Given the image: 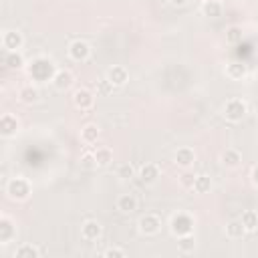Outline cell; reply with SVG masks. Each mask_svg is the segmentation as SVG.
<instances>
[{
    "label": "cell",
    "instance_id": "5b68a950",
    "mask_svg": "<svg viewBox=\"0 0 258 258\" xmlns=\"http://www.w3.org/2000/svg\"><path fill=\"white\" fill-rule=\"evenodd\" d=\"M137 230L143 236H155L161 230V218L157 214H143L137 222Z\"/></svg>",
    "mask_w": 258,
    "mask_h": 258
},
{
    "label": "cell",
    "instance_id": "83f0119b",
    "mask_svg": "<svg viewBox=\"0 0 258 258\" xmlns=\"http://www.w3.org/2000/svg\"><path fill=\"white\" fill-rule=\"evenodd\" d=\"M177 250L181 254H189L196 250V238L191 234H185V236H179L177 238Z\"/></svg>",
    "mask_w": 258,
    "mask_h": 258
},
{
    "label": "cell",
    "instance_id": "8992f818",
    "mask_svg": "<svg viewBox=\"0 0 258 258\" xmlns=\"http://www.w3.org/2000/svg\"><path fill=\"white\" fill-rule=\"evenodd\" d=\"M67 52H69V58H71V60H75V62H85V60L91 56V46H89L85 40L77 38V40H73V42L69 44Z\"/></svg>",
    "mask_w": 258,
    "mask_h": 258
},
{
    "label": "cell",
    "instance_id": "9c48e42d",
    "mask_svg": "<svg viewBox=\"0 0 258 258\" xmlns=\"http://www.w3.org/2000/svg\"><path fill=\"white\" fill-rule=\"evenodd\" d=\"M101 234H103V226H101L97 220H87V222H83V226H81V238H83V240L95 242V240L101 238Z\"/></svg>",
    "mask_w": 258,
    "mask_h": 258
},
{
    "label": "cell",
    "instance_id": "d590c367",
    "mask_svg": "<svg viewBox=\"0 0 258 258\" xmlns=\"http://www.w3.org/2000/svg\"><path fill=\"white\" fill-rule=\"evenodd\" d=\"M167 2H169V4H173V6H183L187 0H167Z\"/></svg>",
    "mask_w": 258,
    "mask_h": 258
},
{
    "label": "cell",
    "instance_id": "277c9868",
    "mask_svg": "<svg viewBox=\"0 0 258 258\" xmlns=\"http://www.w3.org/2000/svg\"><path fill=\"white\" fill-rule=\"evenodd\" d=\"M169 230H171V234L173 236H185V234H191V230H194V218L189 216V214H185V212H179V214H175L173 218H171V222H169Z\"/></svg>",
    "mask_w": 258,
    "mask_h": 258
},
{
    "label": "cell",
    "instance_id": "e575fe53",
    "mask_svg": "<svg viewBox=\"0 0 258 258\" xmlns=\"http://www.w3.org/2000/svg\"><path fill=\"white\" fill-rule=\"evenodd\" d=\"M252 181H254V185H258V165L252 169Z\"/></svg>",
    "mask_w": 258,
    "mask_h": 258
},
{
    "label": "cell",
    "instance_id": "74e56055",
    "mask_svg": "<svg viewBox=\"0 0 258 258\" xmlns=\"http://www.w3.org/2000/svg\"><path fill=\"white\" fill-rule=\"evenodd\" d=\"M161 2H163V0H161Z\"/></svg>",
    "mask_w": 258,
    "mask_h": 258
},
{
    "label": "cell",
    "instance_id": "6da1fadb",
    "mask_svg": "<svg viewBox=\"0 0 258 258\" xmlns=\"http://www.w3.org/2000/svg\"><path fill=\"white\" fill-rule=\"evenodd\" d=\"M56 69L52 64L50 58H44V56H38L30 62L28 67V75L32 77V81H38V83H44V81H52Z\"/></svg>",
    "mask_w": 258,
    "mask_h": 258
},
{
    "label": "cell",
    "instance_id": "4316f807",
    "mask_svg": "<svg viewBox=\"0 0 258 258\" xmlns=\"http://www.w3.org/2000/svg\"><path fill=\"white\" fill-rule=\"evenodd\" d=\"M210 189H212V179H210V175H206V173L196 175L194 191H196V194H208Z\"/></svg>",
    "mask_w": 258,
    "mask_h": 258
},
{
    "label": "cell",
    "instance_id": "9a60e30c",
    "mask_svg": "<svg viewBox=\"0 0 258 258\" xmlns=\"http://www.w3.org/2000/svg\"><path fill=\"white\" fill-rule=\"evenodd\" d=\"M137 177L141 179V183H153V181L159 177V167H157V163H143V165L139 167Z\"/></svg>",
    "mask_w": 258,
    "mask_h": 258
},
{
    "label": "cell",
    "instance_id": "f546056e",
    "mask_svg": "<svg viewBox=\"0 0 258 258\" xmlns=\"http://www.w3.org/2000/svg\"><path fill=\"white\" fill-rule=\"evenodd\" d=\"M117 177H121V179H131V177H135V167L131 165V163H119L117 165Z\"/></svg>",
    "mask_w": 258,
    "mask_h": 258
},
{
    "label": "cell",
    "instance_id": "ac0fdd59",
    "mask_svg": "<svg viewBox=\"0 0 258 258\" xmlns=\"http://www.w3.org/2000/svg\"><path fill=\"white\" fill-rule=\"evenodd\" d=\"M117 210L121 214H133L137 210V198L133 194H123L117 198Z\"/></svg>",
    "mask_w": 258,
    "mask_h": 258
},
{
    "label": "cell",
    "instance_id": "52a82bcc",
    "mask_svg": "<svg viewBox=\"0 0 258 258\" xmlns=\"http://www.w3.org/2000/svg\"><path fill=\"white\" fill-rule=\"evenodd\" d=\"M95 97H97V95H95L91 89L81 87V89H77V91L73 93V103H75L77 109H81V111H89V109L95 105Z\"/></svg>",
    "mask_w": 258,
    "mask_h": 258
},
{
    "label": "cell",
    "instance_id": "7402d4cb",
    "mask_svg": "<svg viewBox=\"0 0 258 258\" xmlns=\"http://www.w3.org/2000/svg\"><path fill=\"white\" fill-rule=\"evenodd\" d=\"M244 234H248V232H246L242 220H230L226 224V236L230 240H240V238H244Z\"/></svg>",
    "mask_w": 258,
    "mask_h": 258
},
{
    "label": "cell",
    "instance_id": "8fae6325",
    "mask_svg": "<svg viewBox=\"0 0 258 258\" xmlns=\"http://www.w3.org/2000/svg\"><path fill=\"white\" fill-rule=\"evenodd\" d=\"M105 77L111 81L113 87H123V85L129 81V73H127V69H125L123 64H113V67L107 71Z\"/></svg>",
    "mask_w": 258,
    "mask_h": 258
},
{
    "label": "cell",
    "instance_id": "4dcf8cb0",
    "mask_svg": "<svg viewBox=\"0 0 258 258\" xmlns=\"http://www.w3.org/2000/svg\"><path fill=\"white\" fill-rule=\"evenodd\" d=\"M240 40H242V28H240V26H230V28L226 30V42L238 44Z\"/></svg>",
    "mask_w": 258,
    "mask_h": 258
},
{
    "label": "cell",
    "instance_id": "d6986e66",
    "mask_svg": "<svg viewBox=\"0 0 258 258\" xmlns=\"http://www.w3.org/2000/svg\"><path fill=\"white\" fill-rule=\"evenodd\" d=\"M6 69H22L24 67V56L20 50H4V56H2Z\"/></svg>",
    "mask_w": 258,
    "mask_h": 258
},
{
    "label": "cell",
    "instance_id": "30bf717a",
    "mask_svg": "<svg viewBox=\"0 0 258 258\" xmlns=\"http://www.w3.org/2000/svg\"><path fill=\"white\" fill-rule=\"evenodd\" d=\"M24 38L18 30H4L2 32V48L4 50H20Z\"/></svg>",
    "mask_w": 258,
    "mask_h": 258
},
{
    "label": "cell",
    "instance_id": "7a4b0ae2",
    "mask_svg": "<svg viewBox=\"0 0 258 258\" xmlns=\"http://www.w3.org/2000/svg\"><path fill=\"white\" fill-rule=\"evenodd\" d=\"M30 191H32L30 181L26 177H22V175H16V177L8 179V183H6V194H8L10 200L22 202V200H26L30 196Z\"/></svg>",
    "mask_w": 258,
    "mask_h": 258
},
{
    "label": "cell",
    "instance_id": "f1b7e54d",
    "mask_svg": "<svg viewBox=\"0 0 258 258\" xmlns=\"http://www.w3.org/2000/svg\"><path fill=\"white\" fill-rule=\"evenodd\" d=\"M113 89H115V87L111 85V81H109L107 77L95 83V95H97V97H109Z\"/></svg>",
    "mask_w": 258,
    "mask_h": 258
},
{
    "label": "cell",
    "instance_id": "836d02e7",
    "mask_svg": "<svg viewBox=\"0 0 258 258\" xmlns=\"http://www.w3.org/2000/svg\"><path fill=\"white\" fill-rule=\"evenodd\" d=\"M103 256H105V258H125L127 252H125L123 248H119V246H113V248H107V250L103 252Z\"/></svg>",
    "mask_w": 258,
    "mask_h": 258
},
{
    "label": "cell",
    "instance_id": "3957f363",
    "mask_svg": "<svg viewBox=\"0 0 258 258\" xmlns=\"http://www.w3.org/2000/svg\"><path fill=\"white\" fill-rule=\"evenodd\" d=\"M246 113H248L246 101L236 99V97H234V99H228L226 105H224V109H222V115H224L228 121H234V123L242 121V119L246 117Z\"/></svg>",
    "mask_w": 258,
    "mask_h": 258
},
{
    "label": "cell",
    "instance_id": "e0dca14e",
    "mask_svg": "<svg viewBox=\"0 0 258 258\" xmlns=\"http://www.w3.org/2000/svg\"><path fill=\"white\" fill-rule=\"evenodd\" d=\"M220 161H222V165H226V167H238V165L242 163V153H240L238 149H234V147H228V149L222 151Z\"/></svg>",
    "mask_w": 258,
    "mask_h": 258
},
{
    "label": "cell",
    "instance_id": "2e32d148",
    "mask_svg": "<svg viewBox=\"0 0 258 258\" xmlns=\"http://www.w3.org/2000/svg\"><path fill=\"white\" fill-rule=\"evenodd\" d=\"M246 73H248V67H246L244 62L234 60V62H228V64H226V77H228L230 81H242V79L246 77Z\"/></svg>",
    "mask_w": 258,
    "mask_h": 258
},
{
    "label": "cell",
    "instance_id": "d6a6232c",
    "mask_svg": "<svg viewBox=\"0 0 258 258\" xmlns=\"http://www.w3.org/2000/svg\"><path fill=\"white\" fill-rule=\"evenodd\" d=\"M194 181H196V175L189 173V171H183V173L179 175V183H181V187H185V189H194Z\"/></svg>",
    "mask_w": 258,
    "mask_h": 258
},
{
    "label": "cell",
    "instance_id": "d4e9b609",
    "mask_svg": "<svg viewBox=\"0 0 258 258\" xmlns=\"http://www.w3.org/2000/svg\"><path fill=\"white\" fill-rule=\"evenodd\" d=\"M93 153H95L97 167H107V165L113 161V151H111L109 147H97Z\"/></svg>",
    "mask_w": 258,
    "mask_h": 258
},
{
    "label": "cell",
    "instance_id": "484cf974",
    "mask_svg": "<svg viewBox=\"0 0 258 258\" xmlns=\"http://www.w3.org/2000/svg\"><path fill=\"white\" fill-rule=\"evenodd\" d=\"M16 258H38L40 256V250L34 246V244H20L14 252Z\"/></svg>",
    "mask_w": 258,
    "mask_h": 258
},
{
    "label": "cell",
    "instance_id": "44dd1931",
    "mask_svg": "<svg viewBox=\"0 0 258 258\" xmlns=\"http://www.w3.org/2000/svg\"><path fill=\"white\" fill-rule=\"evenodd\" d=\"M99 135H101V131H99V127H97L95 123H87V125L81 127V141L87 143V145L97 143Z\"/></svg>",
    "mask_w": 258,
    "mask_h": 258
},
{
    "label": "cell",
    "instance_id": "1f68e13d",
    "mask_svg": "<svg viewBox=\"0 0 258 258\" xmlns=\"http://www.w3.org/2000/svg\"><path fill=\"white\" fill-rule=\"evenodd\" d=\"M81 167H85V169H93V167H97V161H95V153H83L81 155Z\"/></svg>",
    "mask_w": 258,
    "mask_h": 258
},
{
    "label": "cell",
    "instance_id": "ba28073f",
    "mask_svg": "<svg viewBox=\"0 0 258 258\" xmlns=\"http://www.w3.org/2000/svg\"><path fill=\"white\" fill-rule=\"evenodd\" d=\"M18 127H20V123H18L16 115H12V113H2V117H0V135H2V137H12V135H16V133H18Z\"/></svg>",
    "mask_w": 258,
    "mask_h": 258
},
{
    "label": "cell",
    "instance_id": "cb8c5ba5",
    "mask_svg": "<svg viewBox=\"0 0 258 258\" xmlns=\"http://www.w3.org/2000/svg\"><path fill=\"white\" fill-rule=\"evenodd\" d=\"M202 14L206 18H218V16H222V4L218 0H206L202 4Z\"/></svg>",
    "mask_w": 258,
    "mask_h": 258
},
{
    "label": "cell",
    "instance_id": "7c38bea8",
    "mask_svg": "<svg viewBox=\"0 0 258 258\" xmlns=\"http://www.w3.org/2000/svg\"><path fill=\"white\" fill-rule=\"evenodd\" d=\"M73 81H75V77H73V73L69 69H56V73H54L50 83H52V87L56 91H67L73 85Z\"/></svg>",
    "mask_w": 258,
    "mask_h": 258
},
{
    "label": "cell",
    "instance_id": "4fadbf2b",
    "mask_svg": "<svg viewBox=\"0 0 258 258\" xmlns=\"http://www.w3.org/2000/svg\"><path fill=\"white\" fill-rule=\"evenodd\" d=\"M173 161H175V165L187 169V167H191L194 161H196V151H194L191 147H179V149L173 153Z\"/></svg>",
    "mask_w": 258,
    "mask_h": 258
},
{
    "label": "cell",
    "instance_id": "5bb4252c",
    "mask_svg": "<svg viewBox=\"0 0 258 258\" xmlns=\"http://www.w3.org/2000/svg\"><path fill=\"white\" fill-rule=\"evenodd\" d=\"M14 236H16V226H14V222H12L8 216H2V218H0V244L12 242Z\"/></svg>",
    "mask_w": 258,
    "mask_h": 258
},
{
    "label": "cell",
    "instance_id": "603a6c76",
    "mask_svg": "<svg viewBox=\"0 0 258 258\" xmlns=\"http://www.w3.org/2000/svg\"><path fill=\"white\" fill-rule=\"evenodd\" d=\"M240 220H242L246 232H256L258 230V212L256 210H244Z\"/></svg>",
    "mask_w": 258,
    "mask_h": 258
},
{
    "label": "cell",
    "instance_id": "ffe728a7",
    "mask_svg": "<svg viewBox=\"0 0 258 258\" xmlns=\"http://www.w3.org/2000/svg\"><path fill=\"white\" fill-rule=\"evenodd\" d=\"M38 97H40V93H38V89L32 87V85H24V87L18 89V99H20V103H24V105L36 103Z\"/></svg>",
    "mask_w": 258,
    "mask_h": 258
},
{
    "label": "cell",
    "instance_id": "8d00e7d4",
    "mask_svg": "<svg viewBox=\"0 0 258 258\" xmlns=\"http://www.w3.org/2000/svg\"><path fill=\"white\" fill-rule=\"evenodd\" d=\"M256 54H258V48H256Z\"/></svg>",
    "mask_w": 258,
    "mask_h": 258
}]
</instances>
